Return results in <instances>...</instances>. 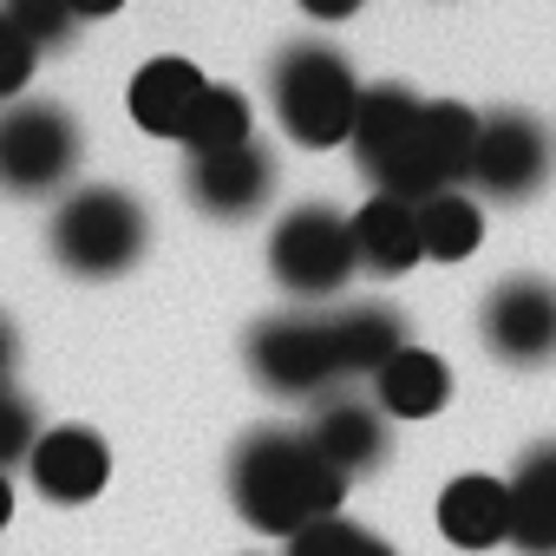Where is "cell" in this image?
<instances>
[{"instance_id": "obj_1", "label": "cell", "mask_w": 556, "mask_h": 556, "mask_svg": "<svg viewBox=\"0 0 556 556\" xmlns=\"http://www.w3.org/2000/svg\"><path fill=\"white\" fill-rule=\"evenodd\" d=\"M348 478L315 452L302 426H255L229 452V504L262 536H302L308 523L341 517Z\"/></svg>"}, {"instance_id": "obj_2", "label": "cell", "mask_w": 556, "mask_h": 556, "mask_svg": "<svg viewBox=\"0 0 556 556\" xmlns=\"http://www.w3.org/2000/svg\"><path fill=\"white\" fill-rule=\"evenodd\" d=\"M47 249H53V262L66 275H79V282H118V275L138 268L144 249H151V210L118 184H79L53 210Z\"/></svg>"}, {"instance_id": "obj_3", "label": "cell", "mask_w": 556, "mask_h": 556, "mask_svg": "<svg viewBox=\"0 0 556 556\" xmlns=\"http://www.w3.org/2000/svg\"><path fill=\"white\" fill-rule=\"evenodd\" d=\"M268 99L282 131L302 151H334L354 131V105H361V73L341 47L328 40H289L268 66Z\"/></svg>"}, {"instance_id": "obj_4", "label": "cell", "mask_w": 556, "mask_h": 556, "mask_svg": "<svg viewBox=\"0 0 556 556\" xmlns=\"http://www.w3.org/2000/svg\"><path fill=\"white\" fill-rule=\"evenodd\" d=\"M354 216L334 203H295L282 223L268 229V275L275 289H289L295 302H328L354 282Z\"/></svg>"}, {"instance_id": "obj_5", "label": "cell", "mask_w": 556, "mask_h": 556, "mask_svg": "<svg viewBox=\"0 0 556 556\" xmlns=\"http://www.w3.org/2000/svg\"><path fill=\"white\" fill-rule=\"evenodd\" d=\"M86 131L53 99H14L0 105V190L8 197H53L79 177Z\"/></svg>"}, {"instance_id": "obj_6", "label": "cell", "mask_w": 556, "mask_h": 556, "mask_svg": "<svg viewBox=\"0 0 556 556\" xmlns=\"http://www.w3.org/2000/svg\"><path fill=\"white\" fill-rule=\"evenodd\" d=\"M471 151H478V112L458 99H426V118L413 125V138L367 177L380 197H406L426 203L439 190H465L471 177Z\"/></svg>"}, {"instance_id": "obj_7", "label": "cell", "mask_w": 556, "mask_h": 556, "mask_svg": "<svg viewBox=\"0 0 556 556\" xmlns=\"http://www.w3.org/2000/svg\"><path fill=\"white\" fill-rule=\"evenodd\" d=\"M556 170V138L536 112L497 105L478 112V151H471V190L478 203H530Z\"/></svg>"}, {"instance_id": "obj_8", "label": "cell", "mask_w": 556, "mask_h": 556, "mask_svg": "<svg viewBox=\"0 0 556 556\" xmlns=\"http://www.w3.org/2000/svg\"><path fill=\"white\" fill-rule=\"evenodd\" d=\"M242 361L255 374L262 393L275 400H321L341 374H334V348H328V315H308V308H289V315H268L249 328L242 341Z\"/></svg>"}, {"instance_id": "obj_9", "label": "cell", "mask_w": 556, "mask_h": 556, "mask_svg": "<svg viewBox=\"0 0 556 556\" xmlns=\"http://www.w3.org/2000/svg\"><path fill=\"white\" fill-rule=\"evenodd\" d=\"M478 334L504 367H549L556 361V282L549 275H504L478 308Z\"/></svg>"}, {"instance_id": "obj_10", "label": "cell", "mask_w": 556, "mask_h": 556, "mask_svg": "<svg viewBox=\"0 0 556 556\" xmlns=\"http://www.w3.org/2000/svg\"><path fill=\"white\" fill-rule=\"evenodd\" d=\"M184 197L216 216V223H249L268 197H275V157L268 144H236V151H210V157H184Z\"/></svg>"}, {"instance_id": "obj_11", "label": "cell", "mask_w": 556, "mask_h": 556, "mask_svg": "<svg viewBox=\"0 0 556 556\" xmlns=\"http://www.w3.org/2000/svg\"><path fill=\"white\" fill-rule=\"evenodd\" d=\"M27 471H34V491L47 504H92L112 478V445L92 426H47Z\"/></svg>"}, {"instance_id": "obj_12", "label": "cell", "mask_w": 556, "mask_h": 556, "mask_svg": "<svg viewBox=\"0 0 556 556\" xmlns=\"http://www.w3.org/2000/svg\"><path fill=\"white\" fill-rule=\"evenodd\" d=\"M302 432L315 439V452H321L348 484L387 458V413H380L374 400H354V393H321Z\"/></svg>"}, {"instance_id": "obj_13", "label": "cell", "mask_w": 556, "mask_h": 556, "mask_svg": "<svg viewBox=\"0 0 556 556\" xmlns=\"http://www.w3.org/2000/svg\"><path fill=\"white\" fill-rule=\"evenodd\" d=\"M328 348L341 380H374L400 348H413V328L387 302H348L341 315H328Z\"/></svg>"}, {"instance_id": "obj_14", "label": "cell", "mask_w": 556, "mask_h": 556, "mask_svg": "<svg viewBox=\"0 0 556 556\" xmlns=\"http://www.w3.org/2000/svg\"><path fill=\"white\" fill-rule=\"evenodd\" d=\"M510 549L517 556H556V439L530 445L510 478Z\"/></svg>"}, {"instance_id": "obj_15", "label": "cell", "mask_w": 556, "mask_h": 556, "mask_svg": "<svg viewBox=\"0 0 556 556\" xmlns=\"http://www.w3.org/2000/svg\"><path fill=\"white\" fill-rule=\"evenodd\" d=\"M426 118V99L400 79H380V86H361V105H354V131H348V151L361 164V177H374L406 138L413 125Z\"/></svg>"}, {"instance_id": "obj_16", "label": "cell", "mask_w": 556, "mask_h": 556, "mask_svg": "<svg viewBox=\"0 0 556 556\" xmlns=\"http://www.w3.org/2000/svg\"><path fill=\"white\" fill-rule=\"evenodd\" d=\"M203 86H210V79H203L190 60L157 53V60H144V66L131 73L125 105H131L138 131H151V138H177V131H184V118H190V105L203 99Z\"/></svg>"}, {"instance_id": "obj_17", "label": "cell", "mask_w": 556, "mask_h": 556, "mask_svg": "<svg viewBox=\"0 0 556 556\" xmlns=\"http://www.w3.org/2000/svg\"><path fill=\"white\" fill-rule=\"evenodd\" d=\"M439 530H445V543H458V549L510 543V491H504V478H491V471H458V478L439 491Z\"/></svg>"}, {"instance_id": "obj_18", "label": "cell", "mask_w": 556, "mask_h": 556, "mask_svg": "<svg viewBox=\"0 0 556 556\" xmlns=\"http://www.w3.org/2000/svg\"><path fill=\"white\" fill-rule=\"evenodd\" d=\"M354 255H361V268H374V275H406L413 262H426V242H419V203H406V197H367L361 210H354Z\"/></svg>"}, {"instance_id": "obj_19", "label": "cell", "mask_w": 556, "mask_h": 556, "mask_svg": "<svg viewBox=\"0 0 556 556\" xmlns=\"http://www.w3.org/2000/svg\"><path fill=\"white\" fill-rule=\"evenodd\" d=\"M452 400V367L432 348H400L380 374H374V406L387 419H432Z\"/></svg>"}, {"instance_id": "obj_20", "label": "cell", "mask_w": 556, "mask_h": 556, "mask_svg": "<svg viewBox=\"0 0 556 556\" xmlns=\"http://www.w3.org/2000/svg\"><path fill=\"white\" fill-rule=\"evenodd\" d=\"M419 242L426 262H471L484 242V203L471 190H439L419 203Z\"/></svg>"}, {"instance_id": "obj_21", "label": "cell", "mask_w": 556, "mask_h": 556, "mask_svg": "<svg viewBox=\"0 0 556 556\" xmlns=\"http://www.w3.org/2000/svg\"><path fill=\"white\" fill-rule=\"evenodd\" d=\"M249 138H255V112H249V99H242L236 86H203V99L190 105V118H184V131H177V144H184L190 157L236 151V144H249Z\"/></svg>"}, {"instance_id": "obj_22", "label": "cell", "mask_w": 556, "mask_h": 556, "mask_svg": "<svg viewBox=\"0 0 556 556\" xmlns=\"http://www.w3.org/2000/svg\"><path fill=\"white\" fill-rule=\"evenodd\" d=\"M289 556H400V549L354 517H328V523H308L302 536H289Z\"/></svg>"}, {"instance_id": "obj_23", "label": "cell", "mask_w": 556, "mask_h": 556, "mask_svg": "<svg viewBox=\"0 0 556 556\" xmlns=\"http://www.w3.org/2000/svg\"><path fill=\"white\" fill-rule=\"evenodd\" d=\"M0 14L34 40V53H53V47H66L79 34V14L66 8V0H0Z\"/></svg>"}, {"instance_id": "obj_24", "label": "cell", "mask_w": 556, "mask_h": 556, "mask_svg": "<svg viewBox=\"0 0 556 556\" xmlns=\"http://www.w3.org/2000/svg\"><path fill=\"white\" fill-rule=\"evenodd\" d=\"M40 413H34V400L8 380V387H0V471H8V465H27L34 458V445H40Z\"/></svg>"}, {"instance_id": "obj_25", "label": "cell", "mask_w": 556, "mask_h": 556, "mask_svg": "<svg viewBox=\"0 0 556 556\" xmlns=\"http://www.w3.org/2000/svg\"><path fill=\"white\" fill-rule=\"evenodd\" d=\"M34 40L0 14V105H14V99H27V86H34Z\"/></svg>"}, {"instance_id": "obj_26", "label": "cell", "mask_w": 556, "mask_h": 556, "mask_svg": "<svg viewBox=\"0 0 556 556\" xmlns=\"http://www.w3.org/2000/svg\"><path fill=\"white\" fill-rule=\"evenodd\" d=\"M361 8H367V0H302L308 21H354Z\"/></svg>"}, {"instance_id": "obj_27", "label": "cell", "mask_w": 556, "mask_h": 556, "mask_svg": "<svg viewBox=\"0 0 556 556\" xmlns=\"http://www.w3.org/2000/svg\"><path fill=\"white\" fill-rule=\"evenodd\" d=\"M14 361H21V334H14V321H8V315H0V387H8Z\"/></svg>"}, {"instance_id": "obj_28", "label": "cell", "mask_w": 556, "mask_h": 556, "mask_svg": "<svg viewBox=\"0 0 556 556\" xmlns=\"http://www.w3.org/2000/svg\"><path fill=\"white\" fill-rule=\"evenodd\" d=\"M66 8H73L79 21H112V14L125 8V0H66Z\"/></svg>"}, {"instance_id": "obj_29", "label": "cell", "mask_w": 556, "mask_h": 556, "mask_svg": "<svg viewBox=\"0 0 556 556\" xmlns=\"http://www.w3.org/2000/svg\"><path fill=\"white\" fill-rule=\"evenodd\" d=\"M8 523H14V478L0 471V530H8Z\"/></svg>"}]
</instances>
